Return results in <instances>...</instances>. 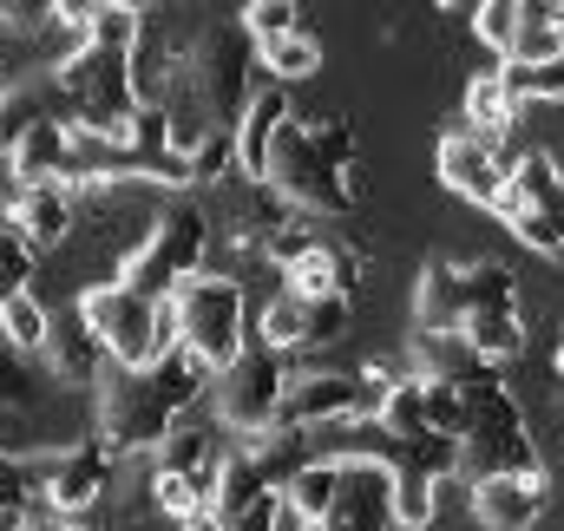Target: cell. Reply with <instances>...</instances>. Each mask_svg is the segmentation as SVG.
<instances>
[{"label": "cell", "instance_id": "36", "mask_svg": "<svg viewBox=\"0 0 564 531\" xmlns=\"http://www.w3.org/2000/svg\"><path fill=\"white\" fill-rule=\"evenodd\" d=\"M20 86V73H13V59H7V33H0V99Z\"/></svg>", "mask_w": 564, "mask_h": 531}, {"label": "cell", "instance_id": "26", "mask_svg": "<svg viewBox=\"0 0 564 531\" xmlns=\"http://www.w3.org/2000/svg\"><path fill=\"white\" fill-rule=\"evenodd\" d=\"M257 342L263 348H276V355H289V348H308V302L302 295H270L263 302V315H257Z\"/></svg>", "mask_w": 564, "mask_h": 531}, {"label": "cell", "instance_id": "19", "mask_svg": "<svg viewBox=\"0 0 564 531\" xmlns=\"http://www.w3.org/2000/svg\"><path fill=\"white\" fill-rule=\"evenodd\" d=\"M13 230H20L33 250H66L73 230H79V191H66V184H40V191H26Z\"/></svg>", "mask_w": 564, "mask_h": 531}, {"label": "cell", "instance_id": "32", "mask_svg": "<svg viewBox=\"0 0 564 531\" xmlns=\"http://www.w3.org/2000/svg\"><path fill=\"white\" fill-rule=\"evenodd\" d=\"M348 322H355V302H348V295H322V302H308V348L341 342Z\"/></svg>", "mask_w": 564, "mask_h": 531}, {"label": "cell", "instance_id": "37", "mask_svg": "<svg viewBox=\"0 0 564 531\" xmlns=\"http://www.w3.org/2000/svg\"><path fill=\"white\" fill-rule=\"evenodd\" d=\"M177 531H230V525H224L217 512H197V519H184V525H177Z\"/></svg>", "mask_w": 564, "mask_h": 531}, {"label": "cell", "instance_id": "9", "mask_svg": "<svg viewBox=\"0 0 564 531\" xmlns=\"http://www.w3.org/2000/svg\"><path fill=\"white\" fill-rule=\"evenodd\" d=\"M289 210H295V204L282 197L270 177H237V184H224V191L210 197L217 243H230V250H250V257H263L282 230L295 224Z\"/></svg>", "mask_w": 564, "mask_h": 531}, {"label": "cell", "instance_id": "25", "mask_svg": "<svg viewBox=\"0 0 564 531\" xmlns=\"http://www.w3.org/2000/svg\"><path fill=\"white\" fill-rule=\"evenodd\" d=\"M564 59V7H525V33L512 46V66H558Z\"/></svg>", "mask_w": 564, "mask_h": 531}, {"label": "cell", "instance_id": "40", "mask_svg": "<svg viewBox=\"0 0 564 531\" xmlns=\"http://www.w3.org/2000/svg\"><path fill=\"white\" fill-rule=\"evenodd\" d=\"M558 459H564V426H558Z\"/></svg>", "mask_w": 564, "mask_h": 531}, {"label": "cell", "instance_id": "34", "mask_svg": "<svg viewBox=\"0 0 564 531\" xmlns=\"http://www.w3.org/2000/svg\"><path fill=\"white\" fill-rule=\"evenodd\" d=\"M315 243H322V230H308V224H289V230H282L276 243H270V250H263V263H276L282 275H289V269L302 263V257H308V250H315Z\"/></svg>", "mask_w": 564, "mask_h": 531}, {"label": "cell", "instance_id": "28", "mask_svg": "<svg viewBox=\"0 0 564 531\" xmlns=\"http://www.w3.org/2000/svg\"><path fill=\"white\" fill-rule=\"evenodd\" d=\"M519 33H525V7H519V0H479V7H473V40L492 46L499 59H512Z\"/></svg>", "mask_w": 564, "mask_h": 531}, {"label": "cell", "instance_id": "14", "mask_svg": "<svg viewBox=\"0 0 564 531\" xmlns=\"http://www.w3.org/2000/svg\"><path fill=\"white\" fill-rule=\"evenodd\" d=\"M230 453H237V440H224L217 426H197V420H184V426H177V433L158 446V466H164V473H177V479H191V486L204 492V506L217 512V492H224Z\"/></svg>", "mask_w": 564, "mask_h": 531}, {"label": "cell", "instance_id": "11", "mask_svg": "<svg viewBox=\"0 0 564 531\" xmlns=\"http://www.w3.org/2000/svg\"><path fill=\"white\" fill-rule=\"evenodd\" d=\"M433 171H440V184H446L453 197H466V204H479V210H499V204H506L512 158H506L499 144L473 138L466 126H453V132L440 138V151H433Z\"/></svg>", "mask_w": 564, "mask_h": 531}, {"label": "cell", "instance_id": "22", "mask_svg": "<svg viewBox=\"0 0 564 531\" xmlns=\"http://www.w3.org/2000/svg\"><path fill=\"white\" fill-rule=\"evenodd\" d=\"M335 492H341V459H308V466L289 479V506H295L302 525H328Z\"/></svg>", "mask_w": 564, "mask_h": 531}, {"label": "cell", "instance_id": "15", "mask_svg": "<svg viewBox=\"0 0 564 531\" xmlns=\"http://www.w3.org/2000/svg\"><path fill=\"white\" fill-rule=\"evenodd\" d=\"M341 420H361V375H348V368L295 375L289 407H282V426L308 433V426H341Z\"/></svg>", "mask_w": 564, "mask_h": 531}, {"label": "cell", "instance_id": "41", "mask_svg": "<svg viewBox=\"0 0 564 531\" xmlns=\"http://www.w3.org/2000/svg\"><path fill=\"white\" fill-rule=\"evenodd\" d=\"M302 531H328V525H302Z\"/></svg>", "mask_w": 564, "mask_h": 531}, {"label": "cell", "instance_id": "16", "mask_svg": "<svg viewBox=\"0 0 564 531\" xmlns=\"http://www.w3.org/2000/svg\"><path fill=\"white\" fill-rule=\"evenodd\" d=\"M466 506L486 531H532L545 519L552 492H545V479H479L466 492Z\"/></svg>", "mask_w": 564, "mask_h": 531}, {"label": "cell", "instance_id": "23", "mask_svg": "<svg viewBox=\"0 0 564 531\" xmlns=\"http://www.w3.org/2000/svg\"><path fill=\"white\" fill-rule=\"evenodd\" d=\"M0 342L13 348V355H46V342H53V308L26 289V295H13L7 308H0Z\"/></svg>", "mask_w": 564, "mask_h": 531}, {"label": "cell", "instance_id": "7", "mask_svg": "<svg viewBox=\"0 0 564 531\" xmlns=\"http://www.w3.org/2000/svg\"><path fill=\"white\" fill-rule=\"evenodd\" d=\"M289 388H295L289 355L250 342V348L217 375V420H224L230 433H250V440H257V433H276L282 407H289Z\"/></svg>", "mask_w": 564, "mask_h": 531}, {"label": "cell", "instance_id": "29", "mask_svg": "<svg viewBox=\"0 0 564 531\" xmlns=\"http://www.w3.org/2000/svg\"><path fill=\"white\" fill-rule=\"evenodd\" d=\"M499 79H506V93H512L519 106H539V99H545V106H558V99H564V59H558V66H512V59H506V66H499Z\"/></svg>", "mask_w": 564, "mask_h": 531}, {"label": "cell", "instance_id": "24", "mask_svg": "<svg viewBox=\"0 0 564 531\" xmlns=\"http://www.w3.org/2000/svg\"><path fill=\"white\" fill-rule=\"evenodd\" d=\"M466 342H473V355L486 361V368H499V361H519L525 355V308L519 315H479V322H466Z\"/></svg>", "mask_w": 564, "mask_h": 531}, {"label": "cell", "instance_id": "2", "mask_svg": "<svg viewBox=\"0 0 564 531\" xmlns=\"http://www.w3.org/2000/svg\"><path fill=\"white\" fill-rule=\"evenodd\" d=\"M270 184L308 217H355L361 210V177H355V126L341 112L328 119H295L276 138Z\"/></svg>", "mask_w": 564, "mask_h": 531}, {"label": "cell", "instance_id": "10", "mask_svg": "<svg viewBox=\"0 0 564 531\" xmlns=\"http://www.w3.org/2000/svg\"><path fill=\"white\" fill-rule=\"evenodd\" d=\"M112 466H119V453H112L106 440H73L66 453H53L46 473H40V506H46V519H86V512L112 492Z\"/></svg>", "mask_w": 564, "mask_h": 531}, {"label": "cell", "instance_id": "4", "mask_svg": "<svg viewBox=\"0 0 564 531\" xmlns=\"http://www.w3.org/2000/svg\"><path fill=\"white\" fill-rule=\"evenodd\" d=\"M210 243H217L210 204H197V197H171V204L158 210L151 237H144L139 250L119 263V282H126V289H139V295H151V302H171L177 289H191V282L204 275Z\"/></svg>", "mask_w": 564, "mask_h": 531}, {"label": "cell", "instance_id": "17", "mask_svg": "<svg viewBox=\"0 0 564 531\" xmlns=\"http://www.w3.org/2000/svg\"><path fill=\"white\" fill-rule=\"evenodd\" d=\"M295 126V106H289V86L263 79V93L250 99L243 126H237V151H243V177H270V158H276V138Z\"/></svg>", "mask_w": 564, "mask_h": 531}, {"label": "cell", "instance_id": "27", "mask_svg": "<svg viewBox=\"0 0 564 531\" xmlns=\"http://www.w3.org/2000/svg\"><path fill=\"white\" fill-rule=\"evenodd\" d=\"M263 73L276 79V86H295V79H315L322 73V40L302 26V33H282L263 46Z\"/></svg>", "mask_w": 564, "mask_h": 531}, {"label": "cell", "instance_id": "38", "mask_svg": "<svg viewBox=\"0 0 564 531\" xmlns=\"http://www.w3.org/2000/svg\"><path fill=\"white\" fill-rule=\"evenodd\" d=\"M46 531H93L86 519H46Z\"/></svg>", "mask_w": 564, "mask_h": 531}, {"label": "cell", "instance_id": "18", "mask_svg": "<svg viewBox=\"0 0 564 531\" xmlns=\"http://www.w3.org/2000/svg\"><path fill=\"white\" fill-rule=\"evenodd\" d=\"M361 257H368L361 243H328V237H322V243H315L302 263L289 269L282 282H289V295H302V302H322V295H348V289L361 282Z\"/></svg>", "mask_w": 564, "mask_h": 531}, {"label": "cell", "instance_id": "20", "mask_svg": "<svg viewBox=\"0 0 564 531\" xmlns=\"http://www.w3.org/2000/svg\"><path fill=\"white\" fill-rule=\"evenodd\" d=\"M414 375L421 381H446V388H473V381H486L492 368L473 355V342L466 335H414Z\"/></svg>", "mask_w": 564, "mask_h": 531}, {"label": "cell", "instance_id": "12", "mask_svg": "<svg viewBox=\"0 0 564 531\" xmlns=\"http://www.w3.org/2000/svg\"><path fill=\"white\" fill-rule=\"evenodd\" d=\"M394 486L401 473L381 459V453H348L341 459V492H335V512L328 531H394Z\"/></svg>", "mask_w": 564, "mask_h": 531}, {"label": "cell", "instance_id": "21", "mask_svg": "<svg viewBox=\"0 0 564 531\" xmlns=\"http://www.w3.org/2000/svg\"><path fill=\"white\" fill-rule=\"evenodd\" d=\"M519 112H525V106L506 93L499 73H473V86H466V119H459L466 132L486 138V144H506V132L519 126Z\"/></svg>", "mask_w": 564, "mask_h": 531}, {"label": "cell", "instance_id": "35", "mask_svg": "<svg viewBox=\"0 0 564 531\" xmlns=\"http://www.w3.org/2000/svg\"><path fill=\"white\" fill-rule=\"evenodd\" d=\"M0 531H46V525H40L33 506H13V512H0Z\"/></svg>", "mask_w": 564, "mask_h": 531}, {"label": "cell", "instance_id": "1", "mask_svg": "<svg viewBox=\"0 0 564 531\" xmlns=\"http://www.w3.org/2000/svg\"><path fill=\"white\" fill-rule=\"evenodd\" d=\"M217 375L197 361V355H184V348H171L158 368H144V375H112V388L99 400V440L126 459V453H158L177 426H184V413L197 407V394L210 388Z\"/></svg>", "mask_w": 564, "mask_h": 531}, {"label": "cell", "instance_id": "30", "mask_svg": "<svg viewBox=\"0 0 564 531\" xmlns=\"http://www.w3.org/2000/svg\"><path fill=\"white\" fill-rule=\"evenodd\" d=\"M33 243L13 230V224H0V308L13 302V295H26V282H33Z\"/></svg>", "mask_w": 564, "mask_h": 531}, {"label": "cell", "instance_id": "6", "mask_svg": "<svg viewBox=\"0 0 564 531\" xmlns=\"http://www.w3.org/2000/svg\"><path fill=\"white\" fill-rule=\"evenodd\" d=\"M79 308L93 315V328H99V342H106V355H112L119 375H144V368H158V361L177 348L171 302H151V295H139V289H126V282L86 289Z\"/></svg>", "mask_w": 564, "mask_h": 531}, {"label": "cell", "instance_id": "3", "mask_svg": "<svg viewBox=\"0 0 564 531\" xmlns=\"http://www.w3.org/2000/svg\"><path fill=\"white\" fill-rule=\"evenodd\" d=\"M466 394V440H459V473L479 486V479H545V453L532 440V420L519 394L499 381V368Z\"/></svg>", "mask_w": 564, "mask_h": 531}, {"label": "cell", "instance_id": "33", "mask_svg": "<svg viewBox=\"0 0 564 531\" xmlns=\"http://www.w3.org/2000/svg\"><path fill=\"white\" fill-rule=\"evenodd\" d=\"M433 492H440L433 479H421V473H401V486H394V519H401L408 531H421L426 519H433Z\"/></svg>", "mask_w": 564, "mask_h": 531}, {"label": "cell", "instance_id": "39", "mask_svg": "<svg viewBox=\"0 0 564 531\" xmlns=\"http://www.w3.org/2000/svg\"><path fill=\"white\" fill-rule=\"evenodd\" d=\"M558 375H564V335H558Z\"/></svg>", "mask_w": 564, "mask_h": 531}, {"label": "cell", "instance_id": "13", "mask_svg": "<svg viewBox=\"0 0 564 531\" xmlns=\"http://www.w3.org/2000/svg\"><path fill=\"white\" fill-rule=\"evenodd\" d=\"M46 368H53V381H59V388H93V381H106L112 355H106V342H99V328H93V315H86L79 302L53 308V342H46Z\"/></svg>", "mask_w": 564, "mask_h": 531}, {"label": "cell", "instance_id": "8", "mask_svg": "<svg viewBox=\"0 0 564 531\" xmlns=\"http://www.w3.org/2000/svg\"><path fill=\"white\" fill-rule=\"evenodd\" d=\"M499 217H506V230L525 250L564 257V171L545 151H512V177H506Z\"/></svg>", "mask_w": 564, "mask_h": 531}, {"label": "cell", "instance_id": "5", "mask_svg": "<svg viewBox=\"0 0 564 531\" xmlns=\"http://www.w3.org/2000/svg\"><path fill=\"white\" fill-rule=\"evenodd\" d=\"M171 322H177V348L197 355L210 375H224V368L257 342L243 282H237V275H217V269H204L191 289L171 295Z\"/></svg>", "mask_w": 564, "mask_h": 531}, {"label": "cell", "instance_id": "31", "mask_svg": "<svg viewBox=\"0 0 564 531\" xmlns=\"http://www.w3.org/2000/svg\"><path fill=\"white\" fill-rule=\"evenodd\" d=\"M243 33H250L257 46H270L282 33H302V13H295V0H250V7H243Z\"/></svg>", "mask_w": 564, "mask_h": 531}]
</instances>
